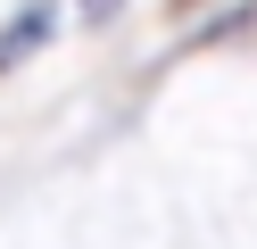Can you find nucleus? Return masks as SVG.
<instances>
[{
    "instance_id": "1",
    "label": "nucleus",
    "mask_w": 257,
    "mask_h": 249,
    "mask_svg": "<svg viewBox=\"0 0 257 249\" xmlns=\"http://www.w3.org/2000/svg\"><path fill=\"white\" fill-rule=\"evenodd\" d=\"M42 33H50V9H25V17H17V25L0 33V66H17V58H25V50H42Z\"/></svg>"
},
{
    "instance_id": "2",
    "label": "nucleus",
    "mask_w": 257,
    "mask_h": 249,
    "mask_svg": "<svg viewBox=\"0 0 257 249\" xmlns=\"http://www.w3.org/2000/svg\"><path fill=\"white\" fill-rule=\"evenodd\" d=\"M83 17H116V0H83Z\"/></svg>"
}]
</instances>
